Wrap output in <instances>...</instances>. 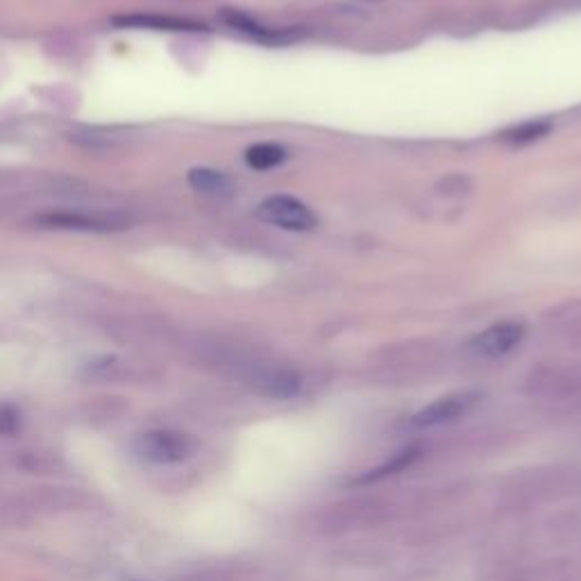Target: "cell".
I'll return each instance as SVG.
<instances>
[{
	"mask_svg": "<svg viewBox=\"0 0 581 581\" xmlns=\"http://www.w3.org/2000/svg\"><path fill=\"white\" fill-rule=\"evenodd\" d=\"M134 448H137L141 459L150 463H157V466H175V463H182L193 457L198 443L191 434L180 432V429L159 427L143 432L137 443H134Z\"/></svg>",
	"mask_w": 581,
	"mask_h": 581,
	"instance_id": "obj_1",
	"label": "cell"
},
{
	"mask_svg": "<svg viewBox=\"0 0 581 581\" xmlns=\"http://www.w3.org/2000/svg\"><path fill=\"white\" fill-rule=\"evenodd\" d=\"M241 377L252 391L273 400L296 398L302 391V377L289 368L266 366V364H246L241 368Z\"/></svg>",
	"mask_w": 581,
	"mask_h": 581,
	"instance_id": "obj_2",
	"label": "cell"
},
{
	"mask_svg": "<svg viewBox=\"0 0 581 581\" xmlns=\"http://www.w3.org/2000/svg\"><path fill=\"white\" fill-rule=\"evenodd\" d=\"M35 223L44 230H64V232H121L130 225L128 218L119 214H100V212H48L35 218Z\"/></svg>",
	"mask_w": 581,
	"mask_h": 581,
	"instance_id": "obj_3",
	"label": "cell"
},
{
	"mask_svg": "<svg viewBox=\"0 0 581 581\" xmlns=\"http://www.w3.org/2000/svg\"><path fill=\"white\" fill-rule=\"evenodd\" d=\"M479 400H482V393H477V391L450 393V395H445V398L434 400L432 404H427V407L416 411V414L409 418V425L418 429H432V427L457 423V420L468 416L470 411L477 407Z\"/></svg>",
	"mask_w": 581,
	"mask_h": 581,
	"instance_id": "obj_4",
	"label": "cell"
},
{
	"mask_svg": "<svg viewBox=\"0 0 581 581\" xmlns=\"http://www.w3.org/2000/svg\"><path fill=\"white\" fill-rule=\"evenodd\" d=\"M257 216L261 221L282 230L291 232H309L316 227V216L311 209L291 196H271L259 202Z\"/></svg>",
	"mask_w": 581,
	"mask_h": 581,
	"instance_id": "obj_5",
	"label": "cell"
},
{
	"mask_svg": "<svg viewBox=\"0 0 581 581\" xmlns=\"http://www.w3.org/2000/svg\"><path fill=\"white\" fill-rule=\"evenodd\" d=\"M525 339V325L516 321H504L498 325H491L488 330L479 332L473 336V341L468 343V350L477 357L495 359L509 355L511 350H516Z\"/></svg>",
	"mask_w": 581,
	"mask_h": 581,
	"instance_id": "obj_6",
	"label": "cell"
},
{
	"mask_svg": "<svg viewBox=\"0 0 581 581\" xmlns=\"http://www.w3.org/2000/svg\"><path fill=\"white\" fill-rule=\"evenodd\" d=\"M114 25L119 28H137V30H198L202 25H196L191 21H180V19H171V16H155V14H130V16H114Z\"/></svg>",
	"mask_w": 581,
	"mask_h": 581,
	"instance_id": "obj_7",
	"label": "cell"
},
{
	"mask_svg": "<svg viewBox=\"0 0 581 581\" xmlns=\"http://www.w3.org/2000/svg\"><path fill=\"white\" fill-rule=\"evenodd\" d=\"M187 182L191 184V189L207 193V196H227V193H232L234 189L232 180L227 178L225 173L216 171V168H207V166L191 168L187 175Z\"/></svg>",
	"mask_w": 581,
	"mask_h": 581,
	"instance_id": "obj_8",
	"label": "cell"
},
{
	"mask_svg": "<svg viewBox=\"0 0 581 581\" xmlns=\"http://www.w3.org/2000/svg\"><path fill=\"white\" fill-rule=\"evenodd\" d=\"M286 159V150L277 143H255L246 150V162L255 171H268V168L280 166Z\"/></svg>",
	"mask_w": 581,
	"mask_h": 581,
	"instance_id": "obj_9",
	"label": "cell"
},
{
	"mask_svg": "<svg viewBox=\"0 0 581 581\" xmlns=\"http://www.w3.org/2000/svg\"><path fill=\"white\" fill-rule=\"evenodd\" d=\"M418 457H420V450H418V448L402 450L400 454H395V457H393L391 461H386L384 466L375 468V470H370V473L364 475V477H359L357 482H377V479H382V477H389V475H395V473H402V470H404V468H409L411 463H414Z\"/></svg>",
	"mask_w": 581,
	"mask_h": 581,
	"instance_id": "obj_10",
	"label": "cell"
},
{
	"mask_svg": "<svg viewBox=\"0 0 581 581\" xmlns=\"http://www.w3.org/2000/svg\"><path fill=\"white\" fill-rule=\"evenodd\" d=\"M547 130H550V125L547 123H522L516 130H511L507 134V139L513 143H529V141L541 139L543 134H547Z\"/></svg>",
	"mask_w": 581,
	"mask_h": 581,
	"instance_id": "obj_11",
	"label": "cell"
},
{
	"mask_svg": "<svg viewBox=\"0 0 581 581\" xmlns=\"http://www.w3.org/2000/svg\"><path fill=\"white\" fill-rule=\"evenodd\" d=\"M21 425L19 409L12 404H0V436H10Z\"/></svg>",
	"mask_w": 581,
	"mask_h": 581,
	"instance_id": "obj_12",
	"label": "cell"
}]
</instances>
